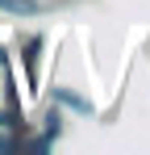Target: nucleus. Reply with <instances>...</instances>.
I'll list each match as a JSON object with an SVG mask.
<instances>
[{
    "label": "nucleus",
    "instance_id": "7ed1b4c3",
    "mask_svg": "<svg viewBox=\"0 0 150 155\" xmlns=\"http://www.w3.org/2000/svg\"><path fill=\"white\" fill-rule=\"evenodd\" d=\"M0 8H4V13H13V17H33L42 4H38V0H0Z\"/></svg>",
    "mask_w": 150,
    "mask_h": 155
},
{
    "label": "nucleus",
    "instance_id": "f257e3e1",
    "mask_svg": "<svg viewBox=\"0 0 150 155\" xmlns=\"http://www.w3.org/2000/svg\"><path fill=\"white\" fill-rule=\"evenodd\" d=\"M50 97H54L58 105H67V109H75V113H83V117H96V105H92V97H83V92H75V88H63V84H58Z\"/></svg>",
    "mask_w": 150,
    "mask_h": 155
},
{
    "label": "nucleus",
    "instance_id": "f03ea898",
    "mask_svg": "<svg viewBox=\"0 0 150 155\" xmlns=\"http://www.w3.org/2000/svg\"><path fill=\"white\" fill-rule=\"evenodd\" d=\"M42 134H46L50 143H54V138L63 134V113H58V101H54L46 113H42Z\"/></svg>",
    "mask_w": 150,
    "mask_h": 155
},
{
    "label": "nucleus",
    "instance_id": "20e7f679",
    "mask_svg": "<svg viewBox=\"0 0 150 155\" xmlns=\"http://www.w3.org/2000/svg\"><path fill=\"white\" fill-rule=\"evenodd\" d=\"M8 147H13V138H8V134H0V155L8 151Z\"/></svg>",
    "mask_w": 150,
    "mask_h": 155
},
{
    "label": "nucleus",
    "instance_id": "39448f33",
    "mask_svg": "<svg viewBox=\"0 0 150 155\" xmlns=\"http://www.w3.org/2000/svg\"><path fill=\"white\" fill-rule=\"evenodd\" d=\"M0 126H17V122H13V117H8V113H0Z\"/></svg>",
    "mask_w": 150,
    "mask_h": 155
}]
</instances>
